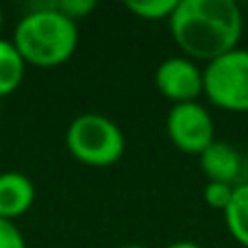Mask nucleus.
I'll list each match as a JSON object with an SVG mask.
<instances>
[{
    "instance_id": "f257e3e1",
    "label": "nucleus",
    "mask_w": 248,
    "mask_h": 248,
    "mask_svg": "<svg viewBox=\"0 0 248 248\" xmlns=\"http://www.w3.org/2000/svg\"><path fill=\"white\" fill-rule=\"evenodd\" d=\"M168 29L183 57L209 63L240 46L244 13L233 0H179Z\"/></svg>"
},
{
    "instance_id": "0eeeda50",
    "label": "nucleus",
    "mask_w": 248,
    "mask_h": 248,
    "mask_svg": "<svg viewBox=\"0 0 248 248\" xmlns=\"http://www.w3.org/2000/svg\"><path fill=\"white\" fill-rule=\"evenodd\" d=\"M198 163H201V170L207 176V181L229 185H237L242 170H244V159H242L240 150L220 140L211 141L198 155Z\"/></svg>"
},
{
    "instance_id": "f3484780",
    "label": "nucleus",
    "mask_w": 248,
    "mask_h": 248,
    "mask_svg": "<svg viewBox=\"0 0 248 248\" xmlns=\"http://www.w3.org/2000/svg\"><path fill=\"white\" fill-rule=\"evenodd\" d=\"M2 26H4V13H2V7H0V33H2Z\"/></svg>"
},
{
    "instance_id": "f8f14e48",
    "label": "nucleus",
    "mask_w": 248,
    "mask_h": 248,
    "mask_svg": "<svg viewBox=\"0 0 248 248\" xmlns=\"http://www.w3.org/2000/svg\"><path fill=\"white\" fill-rule=\"evenodd\" d=\"M233 189H235V185L207 181V185H205V202L211 207V209L224 211L229 207V202H231V198H233Z\"/></svg>"
},
{
    "instance_id": "dca6fc26",
    "label": "nucleus",
    "mask_w": 248,
    "mask_h": 248,
    "mask_svg": "<svg viewBox=\"0 0 248 248\" xmlns=\"http://www.w3.org/2000/svg\"><path fill=\"white\" fill-rule=\"evenodd\" d=\"M118 248H146L144 244H124V246H118Z\"/></svg>"
},
{
    "instance_id": "1a4fd4ad",
    "label": "nucleus",
    "mask_w": 248,
    "mask_h": 248,
    "mask_svg": "<svg viewBox=\"0 0 248 248\" xmlns=\"http://www.w3.org/2000/svg\"><path fill=\"white\" fill-rule=\"evenodd\" d=\"M222 214L229 235L240 246L248 248V181L235 185L231 202Z\"/></svg>"
},
{
    "instance_id": "9b49d317",
    "label": "nucleus",
    "mask_w": 248,
    "mask_h": 248,
    "mask_svg": "<svg viewBox=\"0 0 248 248\" xmlns=\"http://www.w3.org/2000/svg\"><path fill=\"white\" fill-rule=\"evenodd\" d=\"M176 2L179 0H131L124 7L140 20H148V22H161V20H170V16L174 13Z\"/></svg>"
},
{
    "instance_id": "7ed1b4c3",
    "label": "nucleus",
    "mask_w": 248,
    "mask_h": 248,
    "mask_svg": "<svg viewBox=\"0 0 248 248\" xmlns=\"http://www.w3.org/2000/svg\"><path fill=\"white\" fill-rule=\"evenodd\" d=\"M68 153L90 168H109L124 157L126 137L111 118L103 113H81L65 131Z\"/></svg>"
},
{
    "instance_id": "39448f33",
    "label": "nucleus",
    "mask_w": 248,
    "mask_h": 248,
    "mask_svg": "<svg viewBox=\"0 0 248 248\" xmlns=\"http://www.w3.org/2000/svg\"><path fill=\"white\" fill-rule=\"evenodd\" d=\"M166 133L176 150L198 157L211 141H216V122L201 100L179 103L172 105L166 116Z\"/></svg>"
},
{
    "instance_id": "ddd939ff",
    "label": "nucleus",
    "mask_w": 248,
    "mask_h": 248,
    "mask_svg": "<svg viewBox=\"0 0 248 248\" xmlns=\"http://www.w3.org/2000/svg\"><path fill=\"white\" fill-rule=\"evenodd\" d=\"M57 4V11L63 13L68 20L78 22L83 17H87L92 11H96V2L94 0H59Z\"/></svg>"
},
{
    "instance_id": "2eb2a0df",
    "label": "nucleus",
    "mask_w": 248,
    "mask_h": 248,
    "mask_svg": "<svg viewBox=\"0 0 248 248\" xmlns=\"http://www.w3.org/2000/svg\"><path fill=\"white\" fill-rule=\"evenodd\" d=\"M166 248H202V246H201V244H196V242L181 240V242H172V244H168Z\"/></svg>"
},
{
    "instance_id": "4468645a",
    "label": "nucleus",
    "mask_w": 248,
    "mask_h": 248,
    "mask_svg": "<svg viewBox=\"0 0 248 248\" xmlns=\"http://www.w3.org/2000/svg\"><path fill=\"white\" fill-rule=\"evenodd\" d=\"M0 248H26L24 235L13 222L0 218Z\"/></svg>"
},
{
    "instance_id": "423d86ee",
    "label": "nucleus",
    "mask_w": 248,
    "mask_h": 248,
    "mask_svg": "<svg viewBox=\"0 0 248 248\" xmlns=\"http://www.w3.org/2000/svg\"><path fill=\"white\" fill-rule=\"evenodd\" d=\"M155 87L172 105L194 103L202 96V65L183 55L168 57L155 70Z\"/></svg>"
},
{
    "instance_id": "6e6552de",
    "label": "nucleus",
    "mask_w": 248,
    "mask_h": 248,
    "mask_svg": "<svg viewBox=\"0 0 248 248\" xmlns=\"http://www.w3.org/2000/svg\"><path fill=\"white\" fill-rule=\"evenodd\" d=\"M35 185L22 172H2L0 174V218L17 220L33 207Z\"/></svg>"
},
{
    "instance_id": "f03ea898",
    "label": "nucleus",
    "mask_w": 248,
    "mask_h": 248,
    "mask_svg": "<svg viewBox=\"0 0 248 248\" xmlns=\"http://www.w3.org/2000/svg\"><path fill=\"white\" fill-rule=\"evenodd\" d=\"M11 42L26 65L57 68L77 52L78 26L57 11L55 2H44L22 16Z\"/></svg>"
},
{
    "instance_id": "20e7f679",
    "label": "nucleus",
    "mask_w": 248,
    "mask_h": 248,
    "mask_svg": "<svg viewBox=\"0 0 248 248\" xmlns=\"http://www.w3.org/2000/svg\"><path fill=\"white\" fill-rule=\"evenodd\" d=\"M202 96L229 113H248V48L231 52L202 65Z\"/></svg>"
},
{
    "instance_id": "9d476101",
    "label": "nucleus",
    "mask_w": 248,
    "mask_h": 248,
    "mask_svg": "<svg viewBox=\"0 0 248 248\" xmlns=\"http://www.w3.org/2000/svg\"><path fill=\"white\" fill-rule=\"evenodd\" d=\"M26 63L11 39L0 37V100L13 94L24 81Z\"/></svg>"
}]
</instances>
